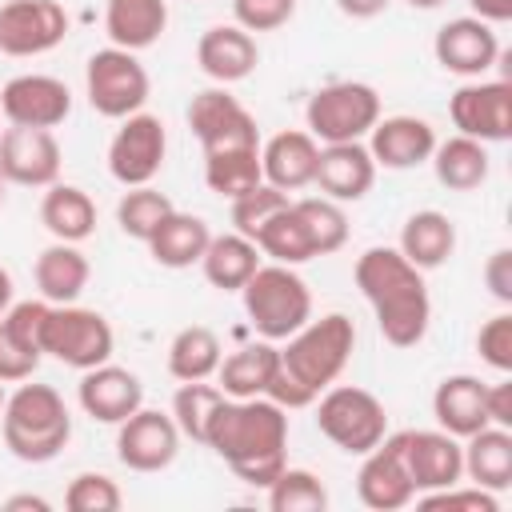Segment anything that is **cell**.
<instances>
[{
  "label": "cell",
  "instance_id": "cell-1",
  "mask_svg": "<svg viewBox=\"0 0 512 512\" xmlns=\"http://www.w3.org/2000/svg\"><path fill=\"white\" fill-rule=\"evenodd\" d=\"M204 448H212L244 484L268 488L288 464V408L268 396H224L212 412Z\"/></svg>",
  "mask_w": 512,
  "mask_h": 512
},
{
  "label": "cell",
  "instance_id": "cell-2",
  "mask_svg": "<svg viewBox=\"0 0 512 512\" xmlns=\"http://www.w3.org/2000/svg\"><path fill=\"white\" fill-rule=\"evenodd\" d=\"M352 276L376 316L380 336L392 348H416L428 336V324H432L428 284H424V272L416 264H408L400 248L376 244V248L360 252Z\"/></svg>",
  "mask_w": 512,
  "mask_h": 512
},
{
  "label": "cell",
  "instance_id": "cell-3",
  "mask_svg": "<svg viewBox=\"0 0 512 512\" xmlns=\"http://www.w3.org/2000/svg\"><path fill=\"white\" fill-rule=\"evenodd\" d=\"M356 348V324L344 312H328L320 320L300 324L280 348V368L268 384V400L280 408H308L328 384L340 380Z\"/></svg>",
  "mask_w": 512,
  "mask_h": 512
},
{
  "label": "cell",
  "instance_id": "cell-4",
  "mask_svg": "<svg viewBox=\"0 0 512 512\" xmlns=\"http://www.w3.org/2000/svg\"><path fill=\"white\" fill-rule=\"evenodd\" d=\"M4 448L24 464L56 460L72 440V412L52 384H24L4 400L0 412Z\"/></svg>",
  "mask_w": 512,
  "mask_h": 512
},
{
  "label": "cell",
  "instance_id": "cell-5",
  "mask_svg": "<svg viewBox=\"0 0 512 512\" xmlns=\"http://www.w3.org/2000/svg\"><path fill=\"white\" fill-rule=\"evenodd\" d=\"M244 316L264 340H288L300 324L312 320V292L304 276L288 264H260L240 288Z\"/></svg>",
  "mask_w": 512,
  "mask_h": 512
},
{
  "label": "cell",
  "instance_id": "cell-6",
  "mask_svg": "<svg viewBox=\"0 0 512 512\" xmlns=\"http://www.w3.org/2000/svg\"><path fill=\"white\" fill-rule=\"evenodd\" d=\"M312 404H316V428L348 456H364L388 436V412L368 388L328 384Z\"/></svg>",
  "mask_w": 512,
  "mask_h": 512
},
{
  "label": "cell",
  "instance_id": "cell-7",
  "mask_svg": "<svg viewBox=\"0 0 512 512\" xmlns=\"http://www.w3.org/2000/svg\"><path fill=\"white\" fill-rule=\"evenodd\" d=\"M304 120L320 144L364 140L372 132V124L380 120V96L364 80H332L308 96Z\"/></svg>",
  "mask_w": 512,
  "mask_h": 512
},
{
  "label": "cell",
  "instance_id": "cell-8",
  "mask_svg": "<svg viewBox=\"0 0 512 512\" xmlns=\"http://www.w3.org/2000/svg\"><path fill=\"white\" fill-rule=\"evenodd\" d=\"M40 348H44V356H56L68 368L88 372V368L112 360L116 336H112V324L96 308H80L72 300V304H48Z\"/></svg>",
  "mask_w": 512,
  "mask_h": 512
},
{
  "label": "cell",
  "instance_id": "cell-9",
  "mask_svg": "<svg viewBox=\"0 0 512 512\" xmlns=\"http://www.w3.org/2000/svg\"><path fill=\"white\" fill-rule=\"evenodd\" d=\"M84 92H88L92 112H100L108 120H124V116L144 108V100L152 92V80H148V68L136 60V52L108 44V48L88 56Z\"/></svg>",
  "mask_w": 512,
  "mask_h": 512
},
{
  "label": "cell",
  "instance_id": "cell-10",
  "mask_svg": "<svg viewBox=\"0 0 512 512\" xmlns=\"http://www.w3.org/2000/svg\"><path fill=\"white\" fill-rule=\"evenodd\" d=\"M164 156H168L164 120L152 116V112H132V116L120 120V128L108 144V172L124 188L152 184L164 168Z\"/></svg>",
  "mask_w": 512,
  "mask_h": 512
},
{
  "label": "cell",
  "instance_id": "cell-11",
  "mask_svg": "<svg viewBox=\"0 0 512 512\" xmlns=\"http://www.w3.org/2000/svg\"><path fill=\"white\" fill-rule=\"evenodd\" d=\"M448 116L460 136L480 144H500L512 136V84L508 80H468L452 92Z\"/></svg>",
  "mask_w": 512,
  "mask_h": 512
},
{
  "label": "cell",
  "instance_id": "cell-12",
  "mask_svg": "<svg viewBox=\"0 0 512 512\" xmlns=\"http://www.w3.org/2000/svg\"><path fill=\"white\" fill-rule=\"evenodd\" d=\"M68 12L60 0H8L0 8V52L44 56L68 36Z\"/></svg>",
  "mask_w": 512,
  "mask_h": 512
},
{
  "label": "cell",
  "instance_id": "cell-13",
  "mask_svg": "<svg viewBox=\"0 0 512 512\" xmlns=\"http://www.w3.org/2000/svg\"><path fill=\"white\" fill-rule=\"evenodd\" d=\"M188 128L200 140L204 152L212 148H244V144H260V128L256 116L220 84V88H204L192 96L188 104Z\"/></svg>",
  "mask_w": 512,
  "mask_h": 512
},
{
  "label": "cell",
  "instance_id": "cell-14",
  "mask_svg": "<svg viewBox=\"0 0 512 512\" xmlns=\"http://www.w3.org/2000/svg\"><path fill=\"white\" fill-rule=\"evenodd\" d=\"M180 452V428L172 412L136 408L128 420L116 424V456L132 472H164Z\"/></svg>",
  "mask_w": 512,
  "mask_h": 512
},
{
  "label": "cell",
  "instance_id": "cell-15",
  "mask_svg": "<svg viewBox=\"0 0 512 512\" xmlns=\"http://www.w3.org/2000/svg\"><path fill=\"white\" fill-rule=\"evenodd\" d=\"M0 176L20 188H48L60 180V140L52 128L8 124L0 132Z\"/></svg>",
  "mask_w": 512,
  "mask_h": 512
},
{
  "label": "cell",
  "instance_id": "cell-16",
  "mask_svg": "<svg viewBox=\"0 0 512 512\" xmlns=\"http://www.w3.org/2000/svg\"><path fill=\"white\" fill-rule=\"evenodd\" d=\"M72 112V92L64 80L44 72L12 76L0 88V116L20 128H60Z\"/></svg>",
  "mask_w": 512,
  "mask_h": 512
},
{
  "label": "cell",
  "instance_id": "cell-17",
  "mask_svg": "<svg viewBox=\"0 0 512 512\" xmlns=\"http://www.w3.org/2000/svg\"><path fill=\"white\" fill-rule=\"evenodd\" d=\"M400 452H404V468H408V480H412L416 496L460 484V476H464L460 440L444 428H408V432H400Z\"/></svg>",
  "mask_w": 512,
  "mask_h": 512
},
{
  "label": "cell",
  "instance_id": "cell-18",
  "mask_svg": "<svg viewBox=\"0 0 512 512\" xmlns=\"http://www.w3.org/2000/svg\"><path fill=\"white\" fill-rule=\"evenodd\" d=\"M432 52H436V64L444 72L464 76V80H480L500 56L496 24H488L480 16H456V20L440 24Z\"/></svg>",
  "mask_w": 512,
  "mask_h": 512
},
{
  "label": "cell",
  "instance_id": "cell-19",
  "mask_svg": "<svg viewBox=\"0 0 512 512\" xmlns=\"http://www.w3.org/2000/svg\"><path fill=\"white\" fill-rule=\"evenodd\" d=\"M356 496L372 512H396L416 500V488L408 480L404 452H400V432L384 436L372 452H364V464L356 472Z\"/></svg>",
  "mask_w": 512,
  "mask_h": 512
},
{
  "label": "cell",
  "instance_id": "cell-20",
  "mask_svg": "<svg viewBox=\"0 0 512 512\" xmlns=\"http://www.w3.org/2000/svg\"><path fill=\"white\" fill-rule=\"evenodd\" d=\"M312 184L336 200V204H356L372 192L376 184V160L368 152L364 140H348V144H320L316 156V176Z\"/></svg>",
  "mask_w": 512,
  "mask_h": 512
},
{
  "label": "cell",
  "instance_id": "cell-21",
  "mask_svg": "<svg viewBox=\"0 0 512 512\" xmlns=\"http://www.w3.org/2000/svg\"><path fill=\"white\" fill-rule=\"evenodd\" d=\"M76 400H80L84 416H92L100 424H120L144 404V384L132 368H120V364L104 360V364L80 372Z\"/></svg>",
  "mask_w": 512,
  "mask_h": 512
},
{
  "label": "cell",
  "instance_id": "cell-22",
  "mask_svg": "<svg viewBox=\"0 0 512 512\" xmlns=\"http://www.w3.org/2000/svg\"><path fill=\"white\" fill-rule=\"evenodd\" d=\"M432 148H436V128L424 116H384L368 132V152L376 168L404 172V168L428 164Z\"/></svg>",
  "mask_w": 512,
  "mask_h": 512
},
{
  "label": "cell",
  "instance_id": "cell-23",
  "mask_svg": "<svg viewBox=\"0 0 512 512\" xmlns=\"http://www.w3.org/2000/svg\"><path fill=\"white\" fill-rule=\"evenodd\" d=\"M196 64L208 80L216 84H240L256 72L260 64V48L256 36L244 32L240 24H212L200 40H196Z\"/></svg>",
  "mask_w": 512,
  "mask_h": 512
},
{
  "label": "cell",
  "instance_id": "cell-24",
  "mask_svg": "<svg viewBox=\"0 0 512 512\" xmlns=\"http://www.w3.org/2000/svg\"><path fill=\"white\" fill-rule=\"evenodd\" d=\"M316 156H320V140L312 132L300 128H284L276 136H268L260 144V168H264V184L280 188V192H300L312 184L316 176Z\"/></svg>",
  "mask_w": 512,
  "mask_h": 512
},
{
  "label": "cell",
  "instance_id": "cell-25",
  "mask_svg": "<svg viewBox=\"0 0 512 512\" xmlns=\"http://www.w3.org/2000/svg\"><path fill=\"white\" fill-rule=\"evenodd\" d=\"M484 380L480 376H468V372H456V376H444L432 392V416L444 432H452L456 440L480 432L488 424V408H484Z\"/></svg>",
  "mask_w": 512,
  "mask_h": 512
},
{
  "label": "cell",
  "instance_id": "cell-26",
  "mask_svg": "<svg viewBox=\"0 0 512 512\" xmlns=\"http://www.w3.org/2000/svg\"><path fill=\"white\" fill-rule=\"evenodd\" d=\"M168 28V0H108L104 4V32L116 48L144 52Z\"/></svg>",
  "mask_w": 512,
  "mask_h": 512
},
{
  "label": "cell",
  "instance_id": "cell-27",
  "mask_svg": "<svg viewBox=\"0 0 512 512\" xmlns=\"http://www.w3.org/2000/svg\"><path fill=\"white\" fill-rule=\"evenodd\" d=\"M88 276H92L88 256L76 244H64V240L48 244L36 256V264H32V280L40 288V300H48V304H72V300H80V292L88 288Z\"/></svg>",
  "mask_w": 512,
  "mask_h": 512
},
{
  "label": "cell",
  "instance_id": "cell-28",
  "mask_svg": "<svg viewBox=\"0 0 512 512\" xmlns=\"http://www.w3.org/2000/svg\"><path fill=\"white\" fill-rule=\"evenodd\" d=\"M280 368V348L272 340H256V344H244L236 348L232 356L220 360L216 368V388L232 400H248V396H264L272 376Z\"/></svg>",
  "mask_w": 512,
  "mask_h": 512
},
{
  "label": "cell",
  "instance_id": "cell-29",
  "mask_svg": "<svg viewBox=\"0 0 512 512\" xmlns=\"http://www.w3.org/2000/svg\"><path fill=\"white\" fill-rule=\"evenodd\" d=\"M464 476L488 492H504L512 484V428L484 424L480 432L464 436Z\"/></svg>",
  "mask_w": 512,
  "mask_h": 512
},
{
  "label": "cell",
  "instance_id": "cell-30",
  "mask_svg": "<svg viewBox=\"0 0 512 512\" xmlns=\"http://www.w3.org/2000/svg\"><path fill=\"white\" fill-rule=\"evenodd\" d=\"M396 248L404 252L408 264H416L420 272H432L456 252V224L436 208H420L404 220Z\"/></svg>",
  "mask_w": 512,
  "mask_h": 512
},
{
  "label": "cell",
  "instance_id": "cell-31",
  "mask_svg": "<svg viewBox=\"0 0 512 512\" xmlns=\"http://www.w3.org/2000/svg\"><path fill=\"white\" fill-rule=\"evenodd\" d=\"M40 224L52 232V240L80 244L96 232V204L84 188L56 180V184H48V192L40 200Z\"/></svg>",
  "mask_w": 512,
  "mask_h": 512
},
{
  "label": "cell",
  "instance_id": "cell-32",
  "mask_svg": "<svg viewBox=\"0 0 512 512\" xmlns=\"http://www.w3.org/2000/svg\"><path fill=\"white\" fill-rule=\"evenodd\" d=\"M208 240H212V228H208L200 216L172 208L168 220L152 232L148 252H152V260L164 264V268H192V264H200Z\"/></svg>",
  "mask_w": 512,
  "mask_h": 512
},
{
  "label": "cell",
  "instance_id": "cell-33",
  "mask_svg": "<svg viewBox=\"0 0 512 512\" xmlns=\"http://www.w3.org/2000/svg\"><path fill=\"white\" fill-rule=\"evenodd\" d=\"M200 268H204V280L220 292H240L248 284V276L260 268V248L240 236V232H224V236H212L204 256H200Z\"/></svg>",
  "mask_w": 512,
  "mask_h": 512
},
{
  "label": "cell",
  "instance_id": "cell-34",
  "mask_svg": "<svg viewBox=\"0 0 512 512\" xmlns=\"http://www.w3.org/2000/svg\"><path fill=\"white\" fill-rule=\"evenodd\" d=\"M432 172L448 192H476L488 180V148L472 136H448L444 144L436 140L432 148Z\"/></svg>",
  "mask_w": 512,
  "mask_h": 512
},
{
  "label": "cell",
  "instance_id": "cell-35",
  "mask_svg": "<svg viewBox=\"0 0 512 512\" xmlns=\"http://www.w3.org/2000/svg\"><path fill=\"white\" fill-rule=\"evenodd\" d=\"M204 184L208 192L236 200L244 192H252L256 184H264V168H260V144H244V148H212L204 152Z\"/></svg>",
  "mask_w": 512,
  "mask_h": 512
},
{
  "label": "cell",
  "instance_id": "cell-36",
  "mask_svg": "<svg viewBox=\"0 0 512 512\" xmlns=\"http://www.w3.org/2000/svg\"><path fill=\"white\" fill-rule=\"evenodd\" d=\"M252 244L260 248V256H272V264H288V268H296V264L316 260V248H312V236H308V224H304L296 200H288V204H284V208L256 232Z\"/></svg>",
  "mask_w": 512,
  "mask_h": 512
},
{
  "label": "cell",
  "instance_id": "cell-37",
  "mask_svg": "<svg viewBox=\"0 0 512 512\" xmlns=\"http://www.w3.org/2000/svg\"><path fill=\"white\" fill-rule=\"evenodd\" d=\"M224 352H220V336L204 324H188L172 336L168 344V372L172 380H212L220 368Z\"/></svg>",
  "mask_w": 512,
  "mask_h": 512
},
{
  "label": "cell",
  "instance_id": "cell-38",
  "mask_svg": "<svg viewBox=\"0 0 512 512\" xmlns=\"http://www.w3.org/2000/svg\"><path fill=\"white\" fill-rule=\"evenodd\" d=\"M172 208H176V204H172L164 192H156L152 184H136V188H128V192L120 196V204H116V224H120L124 236L148 244L152 232L168 220Z\"/></svg>",
  "mask_w": 512,
  "mask_h": 512
},
{
  "label": "cell",
  "instance_id": "cell-39",
  "mask_svg": "<svg viewBox=\"0 0 512 512\" xmlns=\"http://www.w3.org/2000/svg\"><path fill=\"white\" fill-rule=\"evenodd\" d=\"M224 404V392L208 380H184L172 396V420L180 428V436H188L192 444H204L208 436V424H212V412Z\"/></svg>",
  "mask_w": 512,
  "mask_h": 512
},
{
  "label": "cell",
  "instance_id": "cell-40",
  "mask_svg": "<svg viewBox=\"0 0 512 512\" xmlns=\"http://www.w3.org/2000/svg\"><path fill=\"white\" fill-rule=\"evenodd\" d=\"M268 508L272 512H324L328 488L308 468H280V476L268 484Z\"/></svg>",
  "mask_w": 512,
  "mask_h": 512
},
{
  "label": "cell",
  "instance_id": "cell-41",
  "mask_svg": "<svg viewBox=\"0 0 512 512\" xmlns=\"http://www.w3.org/2000/svg\"><path fill=\"white\" fill-rule=\"evenodd\" d=\"M296 208H300V216L308 224V236H312L316 256H332V252H340L348 244V216H344V208L336 200H328V196H304V200H296Z\"/></svg>",
  "mask_w": 512,
  "mask_h": 512
},
{
  "label": "cell",
  "instance_id": "cell-42",
  "mask_svg": "<svg viewBox=\"0 0 512 512\" xmlns=\"http://www.w3.org/2000/svg\"><path fill=\"white\" fill-rule=\"evenodd\" d=\"M288 200H292V196L280 192V188H272V184H256L252 192L236 196V200H232V224H236V232L248 236V240H256V232H260Z\"/></svg>",
  "mask_w": 512,
  "mask_h": 512
},
{
  "label": "cell",
  "instance_id": "cell-43",
  "mask_svg": "<svg viewBox=\"0 0 512 512\" xmlns=\"http://www.w3.org/2000/svg\"><path fill=\"white\" fill-rule=\"evenodd\" d=\"M120 504H124V496H120L116 480L104 472H80V476H72V484L64 492L68 512H116Z\"/></svg>",
  "mask_w": 512,
  "mask_h": 512
},
{
  "label": "cell",
  "instance_id": "cell-44",
  "mask_svg": "<svg viewBox=\"0 0 512 512\" xmlns=\"http://www.w3.org/2000/svg\"><path fill=\"white\" fill-rule=\"evenodd\" d=\"M416 504L424 512H500L496 492H488L480 484H472V488L448 484V488H436V492H420Z\"/></svg>",
  "mask_w": 512,
  "mask_h": 512
},
{
  "label": "cell",
  "instance_id": "cell-45",
  "mask_svg": "<svg viewBox=\"0 0 512 512\" xmlns=\"http://www.w3.org/2000/svg\"><path fill=\"white\" fill-rule=\"evenodd\" d=\"M476 352H480V360H484L488 368L512 372V316H508V312H500V316H492V320L480 324V332H476Z\"/></svg>",
  "mask_w": 512,
  "mask_h": 512
},
{
  "label": "cell",
  "instance_id": "cell-46",
  "mask_svg": "<svg viewBox=\"0 0 512 512\" xmlns=\"http://www.w3.org/2000/svg\"><path fill=\"white\" fill-rule=\"evenodd\" d=\"M296 12V0H232V16L244 32H276Z\"/></svg>",
  "mask_w": 512,
  "mask_h": 512
},
{
  "label": "cell",
  "instance_id": "cell-47",
  "mask_svg": "<svg viewBox=\"0 0 512 512\" xmlns=\"http://www.w3.org/2000/svg\"><path fill=\"white\" fill-rule=\"evenodd\" d=\"M36 368H40V352L28 348L24 340H16L12 328L0 320V380L20 384V380H32Z\"/></svg>",
  "mask_w": 512,
  "mask_h": 512
},
{
  "label": "cell",
  "instance_id": "cell-48",
  "mask_svg": "<svg viewBox=\"0 0 512 512\" xmlns=\"http://www.w3.org/2000/svg\"><path fill=\"white\" fill-rule=\"evenodd\" d=\"M484 284L488 292L500 300V304H512V252L508 248H496L484 264Z\"/></svg>",
  "mask_w": 512,
  "mask_h": 512
},
{
  "label": "cell",
  "instance_id": "cell-49",
  "mask_svg": "<svg viewBox=\"0 0 512 512\" xmlns=\"http://www.w3.org/2000/svg\"><path fill=\"white\" fill-rule=\"evenodd\" d=\"M484 408H488V424L512 428V380L488 384V388H484Z\"/></svg>",
  "mask_w": 512,
  "mask_h": 512
},
{
  "label": "cell",
  "instance_id": "cell-50",
  "mask_svg": "<svg viewBox=\"0 0 512 512\" xmlns=\"http://www.w3.org/2000/svg\"><path fill=\"white\" fill-rule=\"evenodd\" d=\"M468 8H472V16H480L488 24L512 20V0H468Z\"/></svg>",
  "mask_w": 512,
  "mask_h": 512
},
{
  "label": "cell",
  "instance_id": "cell-51",
  "mask_svg": "<svg viewBox=\"0 0 512 512\" xmlns=\"http://www.w3.org/2000/svg\"><path fill=\"white\" fill-rule=\"evenodd\" d=\"M388 4H392V0H336V8H340L344 16H352V20H372V16H380Z\"/></svg>",
  "mask_w": 512,
  "mask_h": 512
},
{
  "label": "cell",
  "instance_id": "cell-52",
  "mask_svg": "<svg viewBox=\"0 0 512 512\" xmlns=\"http://www.w3.org/2000/svg\"><path fill=\"white\" fill-rule=\"evenodd\" d=\"M4 508H8V512H20V508H32V512H48L52 504H48L44 496H32V492H20V496H8V500H4Z\"/></svg>",
  "mask_w": 512,
  "mask_h": 512
},
{
  "label": "cell",
  "instance_id": "cell-53",
  "mask_svg": "<svg viewBox=\"0 0 512 512\" xmlns=\"http://www.w3.org/2000/svg\"><path fill=\"white\" fill-rule=\"evenodd\" d=\"M12 296H16V288H12V272L0 264V316L12 308Z\"/></svg>",
  "mask_w": 512,
  "mask_h": 512
},
{
  "label": "cell",
  "instance_id": "cell-54",
  "mask_svg": "<svg viewBox=\"0 0 512 512\" xmlns=\"http://www.w3.org/2000/svg\"><path fill=\"white\" fill-rule=\"evenodd\" d=\"M408 4H412V8H424V12H428V8H440L444 0H408Z\"/></svg>",
  "mask_w": 512,
  "mask_h": 512
},
{
  "label": "cell",
  "instance_id": "cell-55",
  "mask_svg": "<svg viewBox=\"0 0 512 512\" xmlns=\"http://www.w3.org/2000/svg\"><path fill=\"white\" fill-rule=\"evenodd\" d=\"M4 400H8V392H4V380H0V412H4Z\"/></svg>",
  "mask_w": 512,
  "mask_h": 512
},
{
  "label": "cell",
  "instance_id": "cell-56",
  "mask_svg": "<svg viewBox=\"0 0 512 512\" xmlns=\"http://www.w3.org/2000/svg\"><path fill=\"white\" fill-rule=\"evenodd\" d=\"M0 200H4V176H0Z\"/></svg>",
  "mask_w": 512,
  "mask_h": 512
}]
</instances>
